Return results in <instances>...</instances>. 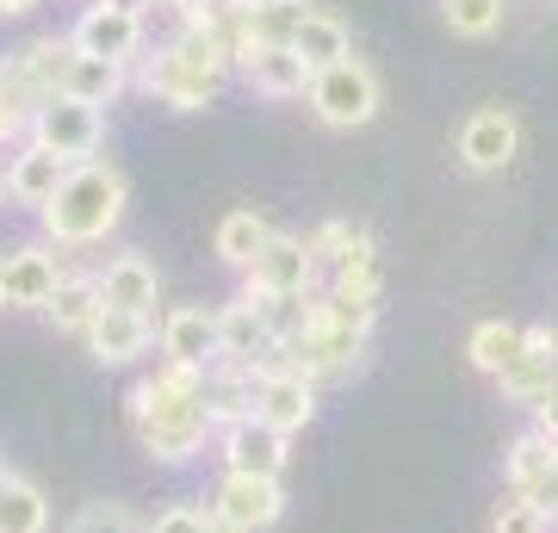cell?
Returning a JSON list of instances; mask_svg holds the SVG:
<instances>
[{
	"mask_svg": "<svg viewBox=\"0 0 558 533\" xmlns=\"http://www.w3.org/2000/svg\"><path fill=\"white\" fill-rule=\"evenodd\" d=\"M205 373L211 366H186V360L161 354L156 373H143L124 397V415H131V435L149 459L161 465H186L193 453H205V440L218 435V422L205 410Z\"/></svg>",
	"mask_w": 558,
	"mask_h": 533,
	"instance_id": "obj_1",
	"label": "cell"
},
{
	"mask_svg": "<svg viewBox=\"0 0 558 533\" xmlns=\"http://www.w3.org/2000/svg\"><path fill=\"white\" fill-rule=\"evenodd\" d=\"M124 205H131V186H124L119 168L112 161H81V168H69L62 193L38 211L44 242L50 249H94L124 223Z\"/></svg>",
	"mask_w": 558,
	"mask_h": 533,
	"instance_id": "obj_2",
	"label": "cell"
},
{
	"mask_svg": "<svg viewBox=\"0 0 558 533\" xmlns=\"http://www.w3.org/2000/svg\"><path fill=\"white\" fill-rule=\"evenodd\" d=\"M317 267L323 261L311 255V237H279L255 255V267L242 274V298L248 304H260L267 311V323H274L279 304H292V298H311V286H317Z\"/></svg>",
	"mask_w": 558,
	"mask_h": 533,
	"instance_id": "obj_3",
	"label": "cell"
},
{
	"mask_svg": "<svg viewBox=\"0 0 558 533\" xmlns=\"http://www.w3.org/2000/svg\"><path fill=\"white\" fill-rule=\"evenodd\" d=\"M311 112H317V124H329V131H360V124L379 119L385 106V87L379 75L366 69V62H336V69H323L317 81H311Z\"/></svg>",
	"mask_w": 558,
	"mask_h": 533,
	"instance_id": "obj_4",
	"label": "cell"
},
{
	"mask_svg": "<svg viewBox=\"0 0 558 533\" xmlns=\"http://www.w3.org/2000/svg\"><path fill=\"white\" fill-rule=\"evenodd\" d=\"M286 341H292V360H299V373L311 378V385L348 378L360 366V354H366V329H348V323H336V316H323L311 298H304V323Z\"/></svg>",
	"mask_w": 558,
	"mask_h": 533,
	"instance_id": "obj_5",
	"label": "cell"
},
{
	"mask_svg": "<svg viewBox=\"0 0 558 533\" xmlns=\"http://www.w3.org/2000/svg\"><path fill=\"white\" fill-rule=\"evenodd\" d=\"M25 143H44V149H57L69 168H81V161L100 156L106 112L100 106H87V99H75V94H50L38 112H32V137Z\"/></svg>",
	"mask_w": 558,
	"mask_h": 533,
	"instance_id": "obj_6",
	"label": "cell"
},
{
	"mask_svg": "<svg viewBox=\"0 0 558 533\" xmlns=\"http://www.w3.org/2000/svg\"><path fill=\"white\" fill-rule=\"evenodd\" d=\"M137 81H143V94L161 99L168 112H205V106L218 99V87H223V81L205 75L199 62L180 50V44H156V50L143 57Z\"/></svg>",
	"mask_w": 558,
	"mask_h": 533,
	"instance_id": "obj_7",
	"label": "cell"
},
{
	"mask_svg": "<svg viewBox=\"0 0 558 533\" xmlns=\"http://www.w3.org/2000/svg\"><path fill=\"white\" fill-rule=\"evenodd\" d=\"M69 38H75L81 57L131 62L143 50V13H131V7H119V0H87Z\"/></svg>",
	"mask_w": 558,
	"mask_h": 533,
	"instance_id": "obj_8",
	"label": "cell"
},
{
	"mask_svg": "<svg viewBox=\"0 0 558 533\" xmlns=\"http://www.w3.org/2000/svg\"><path fill=\"white\" fill-rule=\"evenodd\" d=\"M453 149H459V161H465L472 174H502V168L515 161V149H521L515 112H509V106H478L472 119L459 124Z\"/></svg>",
	"mask_w": 558,
	"mask_h": 533,
	"instance_id": "obj_9",
	"label": "cell"
},
{
	"mask_svg": "<svg viewBox=\"0 0 558 533\" xmlns=\"http://www.w3.org/2000/svg\"><path fill=\"white\" fill-rule=\"evenodd\" d=\"M218 459H223V472H236V477H279L292 453H286V435L255 415V422L218 428Z\"/></svg>",
	"mask_w": 558,
	"mask_h": 533,
	"instance_id": "obj_10",
	"label": "cell"
},
{
	"mask_svg": "<svg viewBox=\"0 0 558 533\" xmlns=\"http://www.w3.org/2000/svg\"><path fill=\"white\" fill-rule=\"evenodd\" d=\"M211 514L236 521L242 533H267L279 514H286V490H279V477H236V472H223L218 496H211Z\"/></svg>",
	"mask_w": 558,
	"mask_h": 533,
	"instance_id": "obj_11",
	"label": "cell"
},
{
	"mask_svg": "<svg viewBox=\"0 0 558 533\" xmlns=\"http://www.w3.org/2000/svg\"><path fill=\"white\" fill-rule=\"evenodd\" d=\"M62 261L50 242H20L13 255H7V304L13 311H50V298L62 286Z\"/></svg>",
	"mask_w": 558,
	"mask_h": 533,
	"instance_id": "obj_12",
	"label": "cell"
},
{
	"mask_svg": "<svg viewBox=\"0 0 558 533\" xmlns=\"http://www.w3.org/2000/svg\"><path fill=\"white\" fill-rule=\"evenodd\" d=\"M236 75L267 99H299V94H311V81H317L311 62H304L292 44H255V50H242Z\"/></svg>",
	"mask_w": 558,
	"mask_h": 533,
	"instance_id": "obj_13",
	"label": "cell"
},
{
	"mask_svg": "<svg viewBox=\"0 0 558 533\" xmlns=\"http://www.w3.org/2000/svg\"><path fill=\"white\" fill-rule=\"evenodd\" d=\"M161 354L186 360V366H218V311L205 304H180L161 316Z\"/></svg>",
	"mask_w": 558,
	"mask_h": 533,
	"instance_id": "obj_14",
	"label": "cell"
},
{
	"mask_svg": "<svg viewBox=\"0 0 558 533\" xmlns=\"http://www.w3.org/2000/svg\"><path fill=\"white\" fill-rule=\"evenodd\" d=\"M149 341H156V323H149V316L112 311V304H106L100 323L87 329V354L100 360V366H131V360L149 354Z\"/></svg>",
	"mask_w": 558,
	"mask_h": 533,
	"instance_id": "obj_15",
	"label": "cell"
},
{
	"mask_svg": "<svg viewBox=\"0 0 558 533\" xmlns=\"http://www.w3.org/2000/svg\"><path fill=\"white\" fill-rule=\"evenodd\" d=\"M274 323H267V311L260 304H248V298H236V304H223L218 311V360H230V366H248L255 354H267L274 348Z\"/></svg>",
	"mask_w": 558,
	"mask_h": 533,
	"instance_id": "obj_16",
	"label": "cell"
},
{
	"mask_svg": "<svg viewBox=\"0 0 558 533\" xmlns=\"http://www.w3.org/2000/svg\"><path fill=\"white\" fill-rule=\"evenodd\" d=\"M255 415L267 422V428H279L286 440H292V435H304V428H311V415H317V385H311L304 373L274 378V385H260Z\"/></svg>",
	"mask_w": 558,
	"mask_h": 533,
	"instance_id": "obj_17",
	"label": "cell"
},
{
	"mask_svg": "<svg viewBox=\"0 0 558 533\" xmlns=\"http://www.w3.org/2000/svg\"><path fill=\"white\" fill-rule=\"evenodd\" d=\"M62 180H69V161H62L57 149H44V143H25L20 156H13V168H7L13 198L32 205V211H44V205L62 193Z\"/></svg>",
	"mask_w": 558,
	"mask_h": 533,
	"instance_id": "obj_18",
	"label": "cell"
},
{
	"mask_svg": "<svg viewBox=\"0 0 558 533\" xmlns=\"http://www.w3.org/2000/svg\"><path fill=\"white\" fill-rule=\"evenodd\" d=\"M255 403H260V385L248 366H230L218 360L211 373H205V410L218 428H236V422H255Z\"/></svg>",
	"mask_w": 558,
	"mask_h": 533,
	"instance_id": "obj_19",
	"label": "cell"
},
{
	"mask_svg": "<svg viewBox=\"0 0 558 533\" xmlns=\"http://www.w3.org/2000/svg\"><path fill=\"white\" fill-rule=\"evenodd\" d=\"M465 360L478 366L484 378H509L527 360V329H515V323H502V316H490V323H478L472 336H465Z\"/></svg>",
	"mask_w": 558,
	"mask_h": 533,
	"instance_id": "obj_20",
	"label": "cell"
},
{
	"mask_svg": "<svg viewBox=\"0 0 558 533\" xmlns=\"http://www.w3.org/2000/svg\"><path fill=\"white\" fill-rule=\"evenodd\" d=\"M100 298L112 304V311H137V316H149V311H156V298H161V279H156V267H149L143 255H119V261H106Z\"/></svg>",
	"mask_w": 558,
	"mask_h": 533,
	"instance_id": "obj_21",
	"label": "cell"
},
{
	"mask_svg": "<svg viewBox=\"0 0 558 533\" xmlns=\"http://www.w3.org/2000/svg\"><path fill=\"white\" fill-rule=\"evenodd\" d=\"M274 242V230H267V218H260L255 205H236V211H223L218 218V237H211V249H218L223 267H236V274H248L255 267V255Z\"/></svg>",
	"mask_w": 558,
	"mask_h": 533,
	"instance_id": "obj_22",
	"label": "cell"
},
{
	"mask_svg": "<svg viewBox=\"0 0 558 533\" xmlns=\"http://www.w3.org/2000/svg\"><path fill=\"white\" fill-rule=\"evenodd\" d=\"M20 57V69H25V81L38 87V99H50V94H62L69 87V69H75V38H57V32H44V38H32L25 50H13Z\"/></svg>",
	"mask_w": 558,
	"mask_h": 533,
	"instance_id": "obj_23",
	"label": "cell"
},
{
	"mask_svg": "<svg viewBox=\"0 0 558 533\" xmlns=\"http://www.w3.org/2000/svg\"><path fill=\"white\" fill-rule=\"evenodd\" d=\"M106 298H100V274H69L57 286V298H50V323L57 329H69V336H87L94 323H100Z\"/></svg>",
	"mask_w": 558,
	"mask_h": 533,
	"instance_id": "obj_24",
	"label": "cell"
},
{
	"mask_svg": "<svg viewBox=\"0 0 558 533\" xmlns=\"http://www.w3.org/2000/svg\"><path fill=\"white\" fill-rule=\"evenodd\" d=\"M558 472V447L553 440H539L534 428L521 440H509V453H502V477H509V490L515 496H527L534 484H546V477Z\"/></svg>",
	"mask_w": 558,
	"mask_h": 533,
	"instance_id": "obj_25",
	"label": "cell"
},
{
	"mask_svg": "<svg viewBox=\"0 0 558 533\" xmlns=\"http://www.w3.org/2000/svg\"><path fill=\"white\" fill-rule=\"evenodd\" d=\"M292 50H299L304 62H311V75H323V69H336V62H348V25L336 20V13H311V20L299 25V38H292Z\"/></svg>",
	"mask_w": 558,
	"mask_h": 533,
	"instance_id": "obj_26",
	"label": "cell"
},
{
	"mask_svg": "<svg viewBox=\"0 0 558 533\" xmlns=\"http://www.w3.org/2000/svg\"><path fill=\"white\" fill-rule=\"evenodd\" d=\"M329 292L360 298V304H379V242L366 237V230H360V242L336 261V279H329Z\"/></svg>",
	"mask_w": 558,
	"mask_h": 533,
	"instance_id": "obj_27",
	"label": "cell"
},
{
	"mask_svg": "<svg viewBox=\"0 0 558 533\" xmlns=\"http://www.w3.org/2000/svg\"><path fill=\"white\" fill-rule=\"evenodd\" d=\"M50 528V502H44V490L32 484V477H7L0 484V533H44Z\"/></svg>",
	"mask_w": 558,
	"mask_h": 533,
	"instance_id": "obj_28",
	"label": "cell"
},
{
	"mask_svg": "<svg viewBox=\"0 0 558 533\" xmlns=\"http://www.w3.org/2000/svg\"><path fill=\"white\" fill-rule=\"evenodd\" d=\"M62 94L87 99V106H112V99L124 94V62H106V57H75V69H69V87Z\"/></svg>",
	"mask_w": 558,
	"mask_h": 533,
	"instance_id": "obj_29",
	"label": "cell"
},
{
	"mask_svg": "<svg viewBox=\"0 0 558 533\" xmlns=\"http://www.w3.org/2000/svg\"><path fill=\"white\" fill-rule=\"evenodd\" d=\"M440 20L453 38H490L502 25V0H440Z\"/></svg>",
	"mask_w": 558,
	"mask_h": 533,
	"instance_id": "obj_30",
	"label": "cell"
},
{
	"mask_svg": "<svg viewBox=\"0 0 558 533\" xmlns=\"http://www.w3.org/2000/svg\"><path fill=\"white\" fill-rule=\"evenodd\" d=\"M317 7L311 0H260V20H255V44H292L299 25L311 20Z\"/></svg>",
	"mask_w": 558,
	"mask_h": 533,
	"instance_id": "obj_31",
	"label": "cell"
},
{
	"mask_svg": "<svg viewBox=\"0 0 558 533\" xmlns=\"http://www.w3.org/2000/svg\"><path fill=\"white\" fill-rule=\"evenodd\" d=\"M490 533H553V514L539 509V502H527V496H509L490 514Z\"/></svg>",
	"mask_w": 558,
	"mask_h": 533,
	"instance_id": "obj_32",
	"label": "cell"
},
{
	"mask_svg": "<svg viewBox=\"0 0 558 533\" xmlns=\"http://www.w3.org/2000/svg\"><path fill=\"white\" fill-rule=\"evenodd\" d=\"M69 533H149V528H137V514L124 509V502H87L69 521Z\"/></svg>",
	"mask_w": 558,
	"mask_h": 533,
	"instance_id": "obj_33",
	"label": "cell"
},
{
	"mask_svg": "<svg viewBox=\"0 0 558 533\" xmlns=\"http://www.w3.org/2000/svg\"><path fill=\"white\" fill-rule=\"evenodd\" d=\"M354 242H360V230H354V223L329 218V223H323V230H317V237H311V255H317V261H329V267H336V261L348 255V249H354Z\"/></svg>",
	"mask_w": 558,
	"mask_h": 533,
	"instance_id": "obj_34",
	"label": "cell"
},
{
	"mask_svg": "<svg viewBox=\"0 0 558 533\" xmlns=\"http://www.w3.org/2000/svg\"><path fill=\"white\" fill-rule=\"evenodd\" d=\"M205 521H211V509H199V502H174V509H161L156 521H149V533H205Z\"/></svg>",
	"mask_w": 558,
	"mask_h": 533,
	"instance_id": "obj_35",
	"label": "cell"
},
{
	"mask_svg": "<svg viewBox=\"0 0 558 533\" xmlns=\"http://www.w3.org/2000/svg\"><path fill=\"white\" fill-rule=\"evenodd\" d=\"M527 354H534V360H558V329H553V323H534V329H527Z\"/></svg>",
	"mask_w": 558,
	"mask_h": 533,
	"instance_id": "obj_36",
	"label": "cell"
},
{
	"mask_svg": "<svg viewBox=\"0 0 558 533\" xmlns=\"http://www.w3.org/2000/svg\"><path fill=\"white\" fill-rule=\"evenodd\" d=\"M534 435H539V440H553V447H558V391L534 410Z\"/></svg>",
	"mask_w": 558,
	"mask_h": 533,
	"instance_id": "obj_37",
	"label": "cell"
},
{
	"mask_svg": "<svg viewBox=\"0 0 558 533\" xmlns=\"http://www.w3.org/2000/svg\"><path fill=\"white\" fill-rule=\"evenodd\" d=\"M32 7H38V0H0V20H25Z\"/></svg>",
	"mask_w": 558,
	"mask_h": 533,
	"instance_id": "obj_38",
	"label": "cell"
},
{
	"mask_svg": "<svg viewBox=\"0 0 558 533\" xmlns=\"http://www.w3.org/2000/svg\"><path fill=\"white\" fill-rule=\"evenodd\" d=\"M168 7H174L180 20H186V13H211V7H218V0H168Z\"/></svg>",
	"mask_w": 558,
	"mask_h": 533,
	"instance_id": "obj_39",
	"label": "cell"
},
{
	"mask_svg": "<svg viewBox=\"0 0 558 533\" xmlns=\"http://www.w3.org/2000/svg\"><path fill=\"white\" fill-rule=\"evenodd\" d=\"M205 533H242L236 521H223V514H211V521H205Z\"/></svg>",
	"mask_w": 558,
	"mask_h": 533,
	"instance_id": "obj_40",
	"label": "cell"
},
{
	"mask_svg": "<svg viewBox=\"0 0 558 533\" xmlns=\"http://www.w3.org/2000/svg\"><path fill=\"white\" fill-rule=\"evenodd\" d=\"M0 304H7V255H0Z\"/></svg>",
	"mask_w": 558,
	"mask_h": 533,
	"instance_id": "obj_41",
	"label": "cell"
},
{
	"mask_svg": "<svg viewBox=\"0 0 558 533\" xmlns=\"http://www.w3.org/2000/svg\"><path fill=\"white\" fill-rule=\"evenodd\" d=\"M7 198H13V186H7V174H0V205H7Z\"/></svg>",
	"mask_w": 558,
	"mask_h": 533,
	"instance_id": "obj_42",
	"label": "cell"
},
{
	"mask_svg": "<svg viewBox=\"0 0 558 533\" xmlns=\"http://www.w3.org/2000/svg\"><path fill=\"white\" fill-rule=\"evenodd\" d=\"M7 477H13V472H7V459H0V484H7Z\"/></svg>",
	"mask_w": 558,
	"mask_h": 533,
	"instance_id": "obj_43",
	"label": "cell"
}]
</instances>
